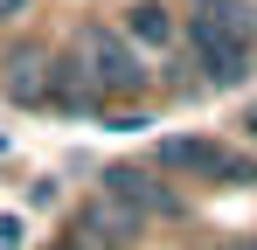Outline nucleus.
<instances>
[{
  "mask_svg": "<svg viewBox=\"0 0 257 250\" xmlns=\"http://www.w3.org/2000/svg\"><path fill=\"white\" fill-rule=\"evenodd\" d=\"M70 49H77L84 83L97 90V104H104V111H111V104H132V97H146V90H153V63L125 42L118 21H84V28L70 35Z\"/></svg>",
  "mask_w": 257,
  "mask_h": 250,
  "instance_id": "nucleus-1",
  "label": "nucleus"
},
{
  "mask_svg": "<svg viewBox=\"0 0 257 250\" xmlns=\"http://www.w3.org/2000/svg\"><path fill=\"white\" fill-rule=\"evenodd\" d=\"M160 174H167V181H188V188H222V181L250 188V181H257V160H250V153H236L229 139L181 132V139L160 146Z\"/></svg>",
  "mask_w": 257,
  "mask_h": 250,
  "instance_id": "nucleus-2",
  "label": "nucleus"
},
{
  "mask_svg": "<svg viewBox=\"0 0 257 250\" xmlns=\"http://www.w3.org/2000/svg\"><path fill=\"white\" fill-rule=\"evenodd\" d=\"M21 7H35V0H0V21H14Z\"/></svg>",
  "mask_w": 257,
  "mask_h": 250,
  "instance_id": "nucleus-3",
  "label": "nucleus"
},
{
  "mask_svg": "<svg viewBox=\"0 0 257 250\" xmlns=\"http://www.w3.org/2000/svg\"><path fill=\"white\" fill-rule=\"evenodd\" d=\"M243 139H250V146H257V104H250V111H243Z\"/></svg>",
  "mask_w": 257,
  "mask_h": 250,
  "instance_id": "nucleus-4",
  "label": "nucleus"
}]
</instances>
